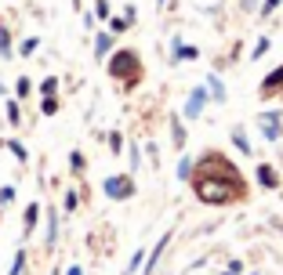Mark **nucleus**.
I'll return each mask as SVG.
<instances>
[{
    "instance_id": "nucleus-14",
    "label": "nucleus",
    "mask_w": 283,
    "mask_h": 275,
    "mask_svg": "<svg viewBox=\"0 0 283 275\" xmlns=\"http://www.w3.org/2000/svg\"><path fill=\"white\" fill-rule=\"evenodd\" d=\"M29 90H33V84H29L26 76H19V84H15V94H19V98H29Z\"/></svg>"
},
{
    "instance_id": "nucleus-17",
    "label": "nucleus",
    "mask_w": 283,
    "mask_h": 275,
    "mask_svg": "<svg viewBox=\"0 0 283 275\" xmlns=\"http://www.w3.org/2000/svg\"><path fill=\"white\" fill-rule=\"evenodd\" d=\"M279 4H283V0H265V4H261V11H258V14H261V18H269V14H272V11H276Z\"/></svg>"
},
{
    "instance_id": "nucleus-11",
    "label": "nucleus",
    "mask_w": 283,
    "mask_h": 275,
    "mask_svg": "<svg viewBox=\"0 0 283 275\" xmlns=\"http://www.w3.org/2000/svg\"><path fill=\"white\" fill-rule=\"evenodd\" d=\"M232 142H236V148H240V152H250V145H247V134H243V127H232Z\"/></svg>"
},
{
    "instance_id": "nucleus-9",
    "label": "nucleus",
    "mask_w": 283,
    "mask_h": 275,
    "mask_svg": "<svg viewBox=\"0 0 283 275\" xmlns=\"http://www.w3.org/2000/svg\"><path fill=\"white\" fill-rule=\"evenodd\" d=\"M40 94H44V98H55V94H58V80H55V76H47V80L40 84Z\"/></svg>"
},
{
    "instance_id": "nucleus-18",
    "label": "nucleus",
    "mask_w": 283,
    "mask_h": 275,
    "mask_svg": "<svg viewBox=\"0 0 283 275\" xmlns=\"http://www.w3.org/2000/svg\"><path fill=\"white\" fill-rule=\"evenodd\" d=\"M171 127H175V148H182V145H185V127L178 124V120H175Z\"/></svg>"
},
{
    "instance_id": "nucleus-6",
    "label": "nucleus",
    "mask_w": 283,
    "mask_h": 275,
    "mask_svg": "<svg viewBox=\"0 0 283 275\" xmlns=\"http://www.w3.org/2000/svg\"><path fill=\"white\" fill-rule=\"evenodd\" d=\"M8 120H11V127H19V124H22V109H19V98H8Z\"/></svg>"
},
{
    "instance_id": "nucleus-20",
    "label": "nucleus",
    "mask_w": 283,
    "mask_h": 275,
    "mask_svg": "<svg viewBox=\"0 0 283 275\" xmlns=\"http://www.w3.org/2000/svg\"><path fill=\"white\" fill-rule=\"evenodd\" d=\"M69 166H73V174L84 170V156H80V152H73V156H69Z\"/></svg>"
},
{
    "instance_id": "nucleus-19",
    "label": "nucleus",
    "mask_w": 283,
    "mask_h": 275,
    "mask_svg": "<svg viewBox=\"0 0 283 275\" xmlns=\"http://www.w3.org/2000/svg\"><path fill=\"white\" fill-rule=\"evenodd\" d=\"M40 112H44V116H51V112H58V98H44V105H40Z\"/></svg>"
},
{
    "instance_id": "nucleus-13",
    "label": "nucleus",
    "mask_w": 283,
    "mask_h": 275,
    "mask_svg": "<svg viewBox=\"0 0 283 275\" xmlns=\"http://www.w3.org/2000/svg\"><path fill=\"white\" fill-rule=\"evenodd\" d=\"M4 145H8V148L15 152V160H19V163H26V160H29V152L22 148V142H4Z\"/></svg>"
},
{
    "instance_id": "nucleus-3",
    "label": "nucleus",
    "mask_w": 283,
    "mask_h": 275,
    "mask_svg": "<svg viewBox=\"0 0 283 275\" xmlns=\"http://www.w3.org/2000/svg\"><path fill=\"white\" fill-rule=\"evenodd\" d=\"M203 105H207V90H203V87H196L193 94H189V105H185V116H189V120H196V116L203 112Z\"/></svg>"
},
{
    "instance_id": "nucleus-2",
    "label": "nucleus",
    "mask_w": 283,
    "mask_h": 275,
    "mask_svg": "<svg viewBox=\"0 0 283 275\" xmlns=\"http://www.w3.org/2000/svg\"><path fill=\"white\" fill-rule=\"evenodd\" d=\"M105 196H109V200H131V196H134V181H131V174H116V178H109V181H105Z\"/></svg>"
},
{
    "instance_id": "nucleus-30",
    "label": "nucleus",
    "mask_w": 283,
    "mask_h": 275,
    "mask_svg": "<svg viewBox=\"0 0 283 275\" xmlns=\"http://www.w3.org/2000/svg\"><path fill=\"white\" fill-rule=\"evenodd\" d=\"M160 4H164V0H160Z\"/></svg>"
},
{
    "instance_id": "nucleus-27",
    "label": "nucleus",
    "mask_w": 283,
    "mask_h": 275,
    "mask_svg": "<svg viewBox=\"0 0 283 275\" xmlns=\"http://www.w3.org/2000/svg\"><path fill=\"white\" fill-rule=\"evenodd\" d=\"M76 203H80V196H76V192H66V210H76Z\"/></svg>"
},
{
    "instance_id": "nucleus-12",
    "label": "nucleus",
    "mask_w": 283,
    "mask_h": 275,
    "mask_svg": "<svg viewBox=\"0 0 283 275\" xmlns=\"http://www.w3.org/2000/svg\"><path fill=\"white\" fill-rule=\"evenodd\" d=\"M37 44H40L37 36H29V40H22V44H19V54H22V58H29V54L37 51Z\"/></svg>"
},
{
    "instance_id": "nucleus-25",
    "label": "nucleus",
    "mask_w": 283,
    "mask_h": 275,
    "mask_svg": "<svg viewBox=\"0 0 283 275\" xmlns=\"http://www.w3.org/2000/svg\"><path fill=\"white\" fill-rule=\"evenodd\" d=\"M109 148H113V152H120V148H123V138H120L116 130H113V134H109Z\"/></svg>"
},
{
    "instance_id": "nucleus-5",
    "label": "nucleus",
    "mask_w": 283,
    "mask_h": 275,
    "mask_svg": "<svg viewBox=\"0 0 283 275\" xmlns=\"http://www.w3.org/2000/svg\"><path fill=\"white\" fill-rule=\"evenodd\" d=\"M109 48H113V33H98V36H94V54H98V58H105Z\"/></svg>"
},
{
    "instance_id": "nucleus-16",
    "label": "nucleus",
    "mask_w": 283,
    "mask_h": 275,
    "mask_svg": "<svg viewBox=\"0 0 283 275\" xmlns=\"http://www.w3.org/2000/svg\"><path fill=\"white\" fill-rule=\"evenodd\" d=\"M127 18H109V33H127Z\"/></svg>"
},
{
    "instance_id": "nucleus-28",
    "label": "nucleus",
    "mask_w": 283,
    "mask_h": 275,
    "mask_svg": "<svg viewBox=\"0 0 283 275\" xmlns=\"http://www.w3.org/2000/svg\"><path fill=\"white\" fill-rule=\"evenodd\" d=\"M138 163H142V152H138V145H131V170H138Z\"/></svg>"
},
{
    "instance_id": "nucleus-8",
    "label": "nucleus",
    "mask_w": 283,
    "mask_h": 275,
    "mask_svg": "<svg viewBox=\"0 0 283 275\" xmlns=\"http://www.w3.org/2000/svg\"><path fill=\"white\" fill-rule=\"evenodd\" d=\"M37 218H40V206H37V203H29V210H26V236L37 228Z\"/></svg>"
},
{
    "instance_id": "nucleus-22",
    "label": "nucleus",
    "mask_w": 283,
    "mask_h": 275,
    "mask_svg": "<svg viewBox=\"0 0 283 275\" xmlns=\"http://www.w3.org/2000/svg\"><path fill=\"white\" fill-rule=\"evenodd\" d=\"M265 51H269V36H261V40L254 44V51H250V54H254V58H261Z\"/></svg>"
},
{
    "instance_id": "nucleus-4",
    "label": "nucleus",
    "mask_w": 283,
    "mask_h": 275,
    "mask_svg": "<svg viewBox=\"0 0 283 275\" xmlns=\"http://www.w3.org/2000/svg\"><path fill=\"white\" fill-rule=\"evenodd\" d=\"M258 181H261V188H279V178H276V170H272L269 163L258 166Z\"/></svg>"
},
{
    "instance_id": "nucleus-21",
    "label": "nucleus",
    "mask_w": 283,
    "mask_h": 275,
    "mask_svg": "<svg viewBox=\"0 0 283 275\" xmlns=\"http://www.w3.org/2000/svg\"><path fill=\"white\" fill-rule=\"evenodd\" d=\"M211 94H214V102L225 98V90H222V84H218V76H211Z\"/></svg>"
},
{
    "instance_id": "nucleus-24",
    "label": "nucleus",
    "mask_w": 283,
    "mask_h": 275,
    "mask_svg": "<svg viewBox=\"0 0 283 275\" xmlns=\"http://www.w3.org/2000/svg\"><path fill=\"white\" fill-rule=\"evenodd\" d=\"M178 178H193V160H182V166H178Z\"/></svg>"
},
{
    "instance_id": "nucleus-15",
    "label": "nucleus",
    "mask_w": 283,
    "mask_h": 275,
    "mask_svg": "<svg viewBox=\"0 0 283 275\" xmlns=\"http://www.w3.org/2000/svg\"><path fill=\"white\" fill-rule=\"evenodd\" d=\"M94 14H98V18H113V11H109V0H94Z\"/></svg>"
},
{
    "instance_id": "nucleus-7",
    "label": "nucleus",
    "mask_w": 283,
    "mask_h": 275,
    "mask_svg": "<svg viewBox=\"0 0 283 275\" xmlns=\"http://www.w3.org/2000/svg\"><path fill=\"white\" fill-rule=\"evenodd\" d=\"M55 239H58V218L51 210V214H47V246H55Z\"/></svg>"
},
{
    "instance_id": "nucleus-23",
    "label": "nucleus",
    "mask_w": 283,
    "mask_h": 275,
    "mask_svg": "<svg viewBox=\"0 0 283 275\" xmlns=\"http://www.w3.org/2000/svg\"><path fill=\"white\" fill-rule=\"evenodd\" d=\"M22 264H26V254L19 250V254H15V264H11V275H22Z\"/></svg>"
},
{
    "instance_id": "nucleus-10",
    "label": "nucleus",
    "mask_w": 283,
    "mask_h": 275,
    "mask_svg": "<svg viewBox=\"0 0 283 275\" xmlns=\"http://www.w3.org/2000/svg\"><path fill=\"white\" fill-rule=\"evenodd\" d=\"M0 54L11 58V33H8V26H0Z\"/></svg>"
},
{
    "instance_id": "nucleus-1",
    "label": "nucleus",
    "mask_w": 283,
    "mask_h": 275,
    "mask_svg": "<svg viewBox=\"0 0 283 275\" xmlns=\"http://www.w3.org/2000/svg\"><path fill=\"white\" fill-rule=\"evenodd\" d=\"M109 72H113L123 87H134L138 76H142V62H138L134 51H116L113 58H109Z\"/></svg>"
},
{
    "instance_id": "nucleus-29",
    "label": "nucleus",
    "mask_w": 283,
    "mask_h": 275,
    "mask_svg": "<svg viewBox=\"0 0 283 275\" xmlns=\"http://www.w3.org/2000/svg\"><path fill=\"white\" fill-rule=\"evenodd\" d=\"M69 275H84V268H69Z\"/></svg>"
},
{
    "instance_id": "nucleus-26",
    "label": "nucleus",
    "mask_w": 283,
    "mask_h": 275,
    "mask_svg": "<svg viewBox=\"0 0 283 275\" xmlns=\"http://www.w3.org/2000/svg\"><path fill=\"white\" fill-rule=\"evenodd\" d=\"M11 200H15V188L4 185V188H0V203H11Z\"/></svg>"
}]
</instances>
